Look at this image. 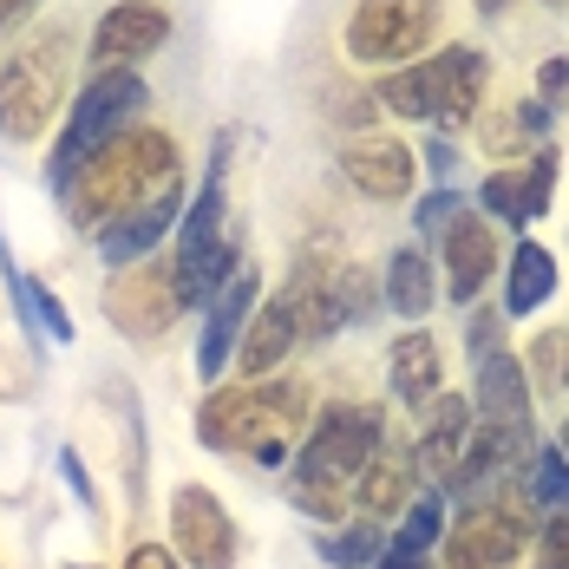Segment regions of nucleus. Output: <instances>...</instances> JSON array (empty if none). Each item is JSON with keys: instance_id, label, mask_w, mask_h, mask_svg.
I'll return each instance as SVG.
<instances>
[{"instance_id": "nucleus-45", "label": "nucleus", "mask_w": 569, "mask_h": 569, "mask_svg": "<svg viewBox=\"0 0 569 569\" xmlns=\"http://www.w3.org/2000/svg\"><path fill=\"white\" fill-rule=\"evenodd\" d=\"M543 7H569V0H543Z\"/></svg>"}, {"instance_id": "nucleus-24", "label": "nucleus", "mask_w": 569, "mask_h": 569, "mask_svg": "<svg viewBox=\"0 0 569 569\" xmlns=\"http://www.w3.org/2000/svg\"><path fill=\"white\" fill-rule=\"evenodd\" d=\"M557 295V256L543 242H517L511 249V269H505V315H537L543 301Z\"/></svg>"}, {"instance_id": "nucleus-11", "label": "nucleus", "mask_w": 569, "mask_h": 569, "mask_svg": "<svg viewBox=\"0 0 569 569\" xmlns=\"http://www.w3.org/2000/svg\"><path fill=\"white\" fill-rule=\"evenodd\" d=\"M171 40V13L158 0H118L92 27V72H131Z\"/></svg>"}, {"instance_id": "nucleus-40", "label": "nucleus", "mask_w": 569, "mask_h": 569, "mask_svg": "<svg viewBox=\"0 0 569 569\" xmlns=\"http://www.w3.org/2000/svg\"><path fill=\"white\" fill-rule=\"evenodd\" d=\"M33 7H40V0H0V40H7V33H13V27L33 13Z\"/></svg>"}, {"instance_id": "nucleus-42", "label": "nucleus", "mask_w": 569, "mask_h": 569, "mask_svg": "<svg viewBox=\"0 0 569 569\" xmlns=\"http://www.w3.org/2000/svg\"><path fill=\"white\" fill-rule=\"evenodd\" d=\"M505 7H511V0H478V13H491V20H498Z\"/></svg>"}, {"instance_id": "nucleus-37", "label": "nucleus", "mask_w": 569, "mask_h": 569, "mask_svg": "<svg viewBox=\"0 0 569 569\" xmlns=\"http://www.w3.org/2000/svg\"><path fill=\"white\" fill-rule=\"evenodd\" d=\"M563 92H569V59H543V66H537V99L550 106V99H563Z\"/></svg>"}, {"instance_id": "nucleus-39", "label": "nucleus", "mask_w": 569, "mask_h": 569, "mask_svg": "<svg viewBox=\"0 0 569 569\" xmlns=\"http://www.w3.org/2000/svg\"><path fill=\"white\" fill-rule=\"evenodd\" d=\"M59 471H66V485H72V491H79L86 505H99V498H92V478H86V465H79V452H72V446L59 452Z\"/></svg>"}, {"instance_id": "nucleus-7", "label": "nucleus", "mask_w": 569, "mask_h": 569, "mask_svg": "<svg viewBox=\"0 0 569 569\" xmlns=\"http://www.w3.org/2000/svg\"><path fill=\"white\" fill-rule=\"evenodd\" d=\"M380 458V412L373 406H321V419L308 426V439H301V485H335L341 491L347 478H360L367 465Z\"/></svg>"}, {"instance_id": "nucleus-23", "label": "nucleus", "mask_w": 569, "mask_h": 569, "mask_svg": "<svg viewBox=\"0 0 569 569\" xmlns=\"http://www.w3.org/2000/svg\"><path fill=\"white\" fill-rule=\"evenodd\" d=\"M432 301H439V269H432V256H426L419 242L393 249V262H387V308L406 315V321H426Z\"/></svg>"}, {"instance_id": "nucleus-16", "label": "nucleus", "mask_w": 569, "mask_h": 569, "mask_svg": "<svg viewBox=\"0 0 569 569\" xmlns=\"http://www.w3.org/2000/svg\"><path fill=\"white\" fill-rule=\"evenodd\" d=\"M471 406H478V426H530V373H523V360L511 347L478 360Z\"/></svg>"}, {"instance_id": "nucleus-43", "label": "nucleus", "mask_w": 569, "mask_h": 569, "mask_svg": "<svg viewBox=\"0 0 569 569\" xmlns=\"http://www.w3.org/2000/svg\"><path fill=\"white\" fill-rule=\"evenodd\" d=\"M557 452L569 458V412H563V432H557Z\"/></svg>"}, {"instance_id": "nucleus-17", "label": "nucleus", "mask_w": 569, "mask_h": 569, "mask_svg": "<svg viewBox=\"0 0 569 569\" xmlns=\"http://www.w3.org/2000/svg\"><path fill=\"white\" fill-rule=\"evenodd\" d=\"M256 301H262V282H256V276H236V282L210 301V321H203V341H197V373H203V380H217L229 360H236V341H242Z\"/></svg>"}, {"instance_id": "nucleus-28", "label": "nucleus", "mask_w": 569, "mask_h": 569, "mask_svg": "<svg viewBox=\"0 0 569 569\" xmlns=\"http://www.w3.org/2000/svg\"><path fill=\"white\" fill-rule=\"evenodd\" d=\"M478 203H485L491 217L517 223V229L530 223V217H523V171H491L485 183H478Z\"/></svg>"}, {"instance_id": "nucleus-27", "label": "nucleus", "mask_w": 569, "mask_h": 569, "mask_svg": "<svg viewBox=\"0 0 569 569\" xmlns=\"http://www.w3.org/2000/svg\"><path fill=\"white\" fill-rule=\"evenodd\" d=\"M439 537H446V505H439V498L426 491V498H412V505L399 511L393 550H419V557H426V550H432Z\"/></svg>"}, {"instance_id": "nucleus-19", "label": "nucleus", "mask_w": 569, "mask_h": 569, "mask_svg": "<svg viewBox=\"0 0 569 569\" xmlns=\"http://www.w3.org/2000/svg\"><path fill=\"white\" fill-rule=\"evenodd\" d=\"M171 269H177V301L183 308H210L217 295H223L242 269H236V242H177V256H171Z\"/></svg>"}, {"instance_id": "nucleus-15", "label": "nucleus", "mask_w": 569, "mask_h": 569, "mask_svg": "<svg viewBox=\"0 0 569 569\" xmlns=\"http://www.w3.org/2000/svg\"><path fill=\"white\" fill-rule=\"evenodd\" d=\"M530 426H478L471 419V439H465V452L452 465V485L465 491H485V485H498V478H511V471H530Z\"/></svg>"}, {"instance_id": "nucleus-14", "label": "nucleus", "mask_w": 569, "mask_h": 569, "mask_svg": "<svg viewBox=\"0 0 569 569\" xmlns=\"http://www.w3.org/2000/svg\"><path fill=\"white\" fill-rule=\"evenodd\" d=\"M341 177L367 197V203H406L412 183H419V164H412V151H406L399 138L360 131V138H347V151H341Z\"/></svg>"}, {"instance_id": "nucleus-44", "label": "nucleus", "mask_w": 569, "mask_h": 569, "mask_svg": "<svg viewBox=\"0 0 569 569\" xmlns=\"http://www.w3.org/2000/svg\"><path fill=\"white\" fill-rule=\"evenodd\" d=\"M563 387H569V341H563Z\"/></svg>"}, {"instance_id": "nucleus-21", "label": "nucleus", "mask_w": 569, "mask_h": 569, "mask_svg": "<svg viewBox=\"0 0 569 569\" xmlns=\"http://www.w3.org/2000/svg\"><path fill=\"white\" fill-rule=\"evenodd\" d=\"M412 498H419V471H412V458H399V452H380L360 478H353V505H360L367 523L399 517Z\"/></svg>"}, {"instance_id": "nucleus-6", "label": "nucleus", "mask_w": 569, "mask_h": 569, "mask_svg": "<svg viewBox=\"0 0 569 569\" xmlns=\"http://www.w3.org/2000/svg\"><path fill=\"white\" fill-rule=\"evenodd\" d=\"M439 0H353L347 13V59L360 66H412L439 40Z\"/></svg>"}, {"instance_id": "nucleus-32", "label": "nucleus", "mask_w": 569, "mask_h": 569, "mask_svg": "<svg viewBox=\"0 0 569 569\" xmlns=\"http://www.w3.org/2000/svg\"><path fill=\"white\" fill-rule=\"evenodd\" d=\"M537 569H569V511H550L537 530Z\"/></svg>"}, {"instance_id": "nucleus-33", "label": "nucleus", "mask_w": 569, "mask_h": 569, "mask_svg": "<svg viewBox=\"0 0 569 569\" xmlns=\"http://www.w3.org/2000/svg\"><path fill=\"white\" fill-rule=\"evenodd\" d=\"M563 341L569 335H537L530 360H523V373H537L543 387H557V380H563Z\"/></svg>"}, {"instance_id": "nucleus-10", "label": "nucleus", "mask_w": 569, "mask_h": 569, "mask_svg": "<svg viewBox=\"0 0 569 569\" xmlns=\"http://www.w3.org/2000/svg\"><path fill=\"white\" fill-rule=\"evenodd\" d=\"M523 537L530 517L517 505H471L439 543H446V569H511L523 557Z\"/></svg>"}, {"instance_id": "nucleus-31", "label": "nucleus", "mask_w": 569, "mask_h": 569, "mask_svg": "<svg viewBox=\"0 0 569 569\" xmlns=\"http://www.w3.org/2000/svg\"><path fill=\"white\" fill-rule=\"evenodd\" d=\"M458 210H465V197H458V190H432V197H419L412 223H419V236H446V223H452Z\"/></svg>"}, {"instance_id": "nucleus-25", "label": "nucleus", "mask_w": 569, "mask_h": 569, "mask_svg": "<svg viewBox=\"0 0 569 569\" xmlns=\"http://www.w3.org/2000/svg\"><path fill=\"white\" fill-rule=\"evenodd\" d=\"M523 505H537V511H569V458L557 446H543V452L530 458V471H523Z\"/></svg>"}, {"instance_id": "nucleus-8", "label": "nucleus", "mask_w": 569, "mask_h": 569, "mask_svg": "<svg viewBox=\"0 0 569 569\" xmlns=\"http://www.w3.org/2000/svg\"><path fill=\"white\" fill-rule=\"evenodd\" d=\"M183 315L177 301V269L171 262H131L118 269V282L106 288V321L131 341H164Z\"/></svg>"}, {"instance_id": "nucleus-13", "label": "nucleus", "mask_w": 569, "mask_h": 569, "mask_svg": "<svg viewBox=\"0 0 569 569\" xmlns=\"http://www.w3.org/2000/svg\"><path fill=\"white\" fill-rule=\"evenodd\" d=\"M177 223H183V177L164 183L151 203H138V210H124L118 223L99 229V262H106V269H131V262H144Z\"/></svg>"}, {"instance_id": "nucleus-18", "label": "nucleus", "mask_w": 569, "mask_h": 569, "mask_svg": "<svg viewBox=\"0 0 569 569\" xmlns=\"http://www.w3.org/2000/svg\"><path fill=\"white\" fill-rule=\"evenodd\" d=\"M288 347H295V315H288V301L276 295V301H262L256 315H249V328H242V341H236V373L256 387V380H276L288 360Z\"/></svg>"}, {"instance_id": "nucleus-9", "label": "nucleus", "mask_w": 569, "mask_h": 569, "mask_svg": "<svg viewBox=\"0 0 569 569\" xmlns=\"http://www.w3.org/2000/svg\"><path fill=\"white\" fill-rule=\"evenodd\" d=\"M171 550L190 569H236V517L217 491L177 485L171 491Z\"/></svg>"}, {"instance_id": "nucleus-3", "label": "nucleus", "mask_w": 569, "mask_h": 569, "mask_svg": "<svg viewBox=\"0 0 569 569\" xmlns=\"http://www.w3.org/2000/svg\"><path fill=\"white\" fill-rule=\"evenodd\" d=\"M485 79H491V66H485L478 47H439V53L412 59V66H393L373 99L393 118L471 124V118H478V99H485Z\"/></svg>"}, {"instance_id": "nucleus-4", "label": "nucleus", "mask_w": 569, "mask_h": 569, "mask_svg": "<svg viewBox=\"0 0 569 569\" xmlns=\"http://www.w3.org/2000/svg\"><path fill=\"white\" fill-rule=\"evenodd\" d=\"M59 106H66V33L53 27L0 53V131L13 144H33L47 138Z\"/></svg>"}, {"instance_id": "nucleus-36", "label": "nucleus", "mask_w": 569, "mask_h": 569, "mask_svg": "<svg viewBox=\"0 0 569 569\" xmlns=\"http://www.w3.org/2000/svg\"><path fill=\"white\" fill-rule=\"evenodd\" d=\"M485 144L505 151V158H517V151H523V124H517V112L511 118H485Z\"/></svg>"}, {"instance_id": "nucleus-2", "label": "nucleus", "mask_w": 569, "mask_h": 569, "mask_svg": "<svg viewBox=\"0 0 569 569\" xmlns=\"http://www.w3.org/2000/svg\"><path fill=\"white\" fill-rule=\"evenodd\" d=\"M301 406L308 393L295 387V380H256V387H223V393H210L197 406V439L210 446V452H249L262 458V465H282V432L301 419Z\"/></svg>"}, {"instance_id": "nucleus-41", "label": "nucleus", "mask_w": 569, "mask_h": 569, "mask_svg": "<svg viewBox=\"0 0 569 569\" xmlns=\"http://www.w3.org/2000/svg\"><path fill=\"white\" fill-rule=\"evenodd\" d=\"M373 569H426V557H419V550H393V543H387Z\"/></svg>"}, {"instance_id": "nucleus-20", "label": "nucleus", "mask_w": 569, "mask_h": 569, "mask_svg": "<svg viewBox=\"0 0 569 569\" xmlns=\"http://www.w3.org/2000/svg\"><path fill=\"white\" fill-rule=\"evenodd\" d=\"M439 373H446V360H439V341L426 335V328H406L387 353V387H393L399 406H426V399L439 393Z\"/></svg>"}, {"instance_id": "nucleus-35", "label": "nucleus", "mask_w": 569, "mask_h": 569, "mask_svg": "<svg viewBox=\"0 0 569 569\" xmlns=\"http://www.w3.org/2000/svg\"><path fill=\"white\" fill-rule=\"evenodd\" d=\"M498 335H505V328H498V315H471V328H465V347H471V360H485V353H498Z\"/></svg>"}, {"instance_id": "nucleus-1", "label": "nucleus", "mask_w": 569, "mask_h": 569, "mask_svg": "<svg viewBox=\"0 0 569 569\" xmlns=\"http://www.w3.org/2000/svg\"><path fill=\"white\" fill-rule=\"evenodd\" d=\"M164 183H177V138L171 131H151V124H131V131H118L106 151H92L59 197H66L72 229H92L99 236L124 210L151 203Z\"/></svg>"}, {"instance_id": "nucleus-30", "label": "nucleus", "mask_w": 569, "mask_h": 569, "mask_svg": "<svg viewBox=\"0 0 569 569\" xmlns=\"http://www.w3.org/2000/svg\"><path fill=\"white\" fill-rule=\"evenodd\" d=\"M550 190H557V151H537L530 171H523V217H543L550 210Z\"/></svg>"}, {"instance_id": "nucleus-22", "label": "nucleus", "mask_w": 569, "mask_h": 569, "mask_svg": "<svg viewBox=\"0 0 569 569\" xmlns=\"http://www.w3.org/2000/svg\"><path fill=\"white\" fill-rule=\"evenodd\" d=\"M419 412H426V419H419V458H426L432 471H446V478H452L458 452H465V439H471V399L432 393Z\"/></svg>"}, {"instance_id": "nucleus-38", "label": "nucleus", "mask_w": 569, "mask_h": 569, "mask_svg": "<svg viewBox=\"0 0 569 569\" xmlns=\"http://www.w3.org/2000/svg\"><path fill=\"white\" fill-rule=\"evenodd\" d=\"M124 569H183V563H177V550H164V543H138L124 557Z\"/></svg>"}, {"instance_id": "nucleus-34", "label": "nucleus", "mask_w": 569, "mask_h": 569, "mask_svg": "<svg viewBox=\"0 0 569 569\" xmlns=\"http://www.w3.org/2000/svg\"><path fill=\"white\" fill-rule=\"evenodd\" d=\"M295 505L315 511L321 523H335V517H341V491H335V485H301V478H295Z\"/></svg>"}, {"instance_id": "nucleus-26", "label": "nucleus", "mask_w": 569, "mask_h": 569, "mask_svg": "<svg viewBox=\"0 0 569 569\" xmlns=\"http://www.w3.org/2000/svg\"><path fill=\"white\" fill-rule=\"evenodd\" d=\"M380 523H367V517H353L347 530H335V537H321V557L335 569H373L380 563Z\"/></svg>"}, {"instance_id": "nucleus-5", "label": "nucleus", "mask_w": 569, "mask_h": 569, "mask_svg": "<svg viewBox=\"0 0 569 569\" xmlns=\"http://www.w3.org/2000/svg\"><path fill=\"white\" fill-rule=\"evenodd\" d=\"M144 99H151V86H144L138 72H92V86L72 99L66 131H59L53 158H47V183H53V190H66V183H72V171H79L92 151H106L118 131H131V124H138Z\"/></svg>"}, {"instance_id": "nucleus-12", "label": "nucleus", "mask_w": 569, "mask_h": 569, "mask_svg": "<svg viewBox=\"0 0 569 569\" xmlns=\"http://www.w3.org/2000/svg\"><path fill=\"white\" fill-rule=\"evenodd\" d=\"M439 262H446V295H452L458 308H478L485 282L498 276V236H491L485 217H471V203L446 223V236H439Z\"/></svg>"}, {"instance_id": "nucleus-29", "label": "nucleus", "mask_w": 569, "mask_h": 569, "mask_svg": "<svg viewBox=\"0 0 569 569\" xmlns=\"http://www.w3.org/2000/svg\"><path fill=\"white\" fill-rule=\"evenodd\" d=\"M335 301H341V321H367V315H373V282H367V269L341 262V269H335Z\"/></svg>"}]
</instances>
